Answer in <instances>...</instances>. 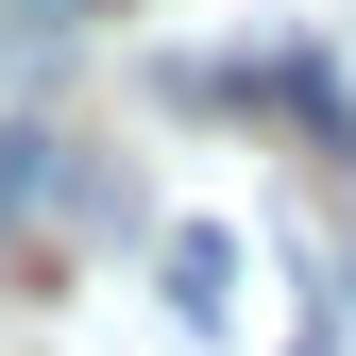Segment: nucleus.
<instances>
[{
  "instance_id": "f257e3e1",
  "label": "nucleus",
  "mask_w": 356,
  "mask_h": 356,
  "mask_svg": "<svg viewBox=\"0 0 356 356\" xmlns=\"http://www.w3.org/2000/svg\"><path fill=\"white\" fill-rule=\"evenodd\" d=\"M170 323H187V339H238V238H220V220L170 238Z\"/></svg>"
},
{
  "instance_id": "f03ea898",
  "label": "nucleus",
  "mask_w": 356,
  "mask_h": 356,
  "mask_svg": "<svg viewBox=\"0 0 356 356\" xmlns=\"http://www.w3.org/2000/svg\"><path fill=\"white\" fill-rule=\"evenodd\" d=\"M51 187H68V170H51V136H34V119H0V220H34Z\"/></svg>"
}]
</instances>
